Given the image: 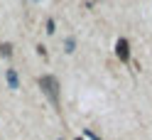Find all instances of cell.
<instances>
[{"instance_id": "cell-1", "label": "cell", "mask_w": 152, "mask_h": 140, "mask_svg": "<svg viewBox=\"0 0 152 140\" xmlns=\"http://www.w3.org/2000/svg\"><path fill=\"white\" fill-rule=\"evenodd\" d=\"M39 89L47 93V98H49L54 106H59V81L54 76H42L39 79Z\"/></svg>"}, {"instance_id": "cell-2", "label": "cell", "mask_w": 152, "mask_h": 140, "mask_svg": "<svg viewBox=\"0 0 152 140\" xmlns=\"http://www.w3.org/2000/svg\"><path fill=\"white\" fill-rule=\"evenodd\" d=\"M115 54L120 57V62H128V59H130V44H128V40H118Z\"/></svg>"}, {"instance_id": "cell-3", "label": "cell", "mask_w": 152, "mask_h": 140, "mask_svg": "<svg viewBox=\"0 0 152 140\" xmlns=\"http://www.w3.org/2000/svg\"><path fill=\"white\" fill-rule=\"evenodd\" d=\"M7 84H10V89H17V86H20V81H17V71H15V69H7Z\"/></svg>"}, {"instance_id": "cell-4", "label": "cell", "mask_w": 152, "mask_h": 140, "mask_svg": "<svg viewBox=\"0 0 152 140\" xmlns=\"http://www.w3.org/2000/svg\"><path fill=\"white\" fill-rule=\"evenodd\" d=\"M0 52H3V57H10V54H12V44H3V47H0Z\"/></svg>"}, {"instance_id": "cell-5", "label": "cell", "mask_w": 152, "mask_h": 140, "mask_svg": "<svg viewBox=\"0 0 152 140\" xmlns=\"http://www.w3.org/2000/svg\"><path fill=\"white\" fill-rule=\"evenodd\" d=\"M74 47H76V42H74V37H69V40H66V52H74Z\"/></svg>"}, {"instance_id": "cell-6", "label": "cell", "mask_w": 152, "mask_h": 140, "mask_svg": "<svg viewBox=\"0 0 152 140\" xmlns=\"http://www.w3.org/2000/svg\"><path fill=\"white\" fill-rule=\"evenodd\" d=\"M47 32H49V34L54 32V20H49V22H47Z\"/></svg>"}, {"instance_id": "cell-7", "label": "cell", "mask_w": 152, "mask_h": 140, "mask_svg": "<svg viewBox=\"0 0 152 140\" xmlns=\"http://www.w3.org/2000/svg\"><path fill=\"white\" fill-rule=\"evenodd\" d=\"M86 135H88L91 140H101V138H96V135H93V133H88V130H86Z\"/></svg>"}]
</instances>
